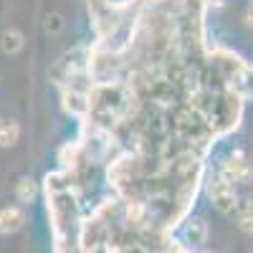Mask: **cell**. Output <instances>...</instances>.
<instances>
[{
	"mask_svg": "<svg viewBox=\"0 0 253 253\" xmlns=\"http://www.w3.org/2000/svg\"><path fill=\"white\" fill-rule=\"evenodd\" d=\"M15 195H18V200H20V203H31V200L36 198V182H33V180H28V177H23V180L18 182Z\"/></svg>",
	"mask_w": 253,
	"mask_h": 253,
	"instance_id": "obj_8",
	"label": "cell"
},
{
	"mask_svg": "<svg viewBox=\"0 0 253 253\" xmlns=\"http://www.w3.org/2000/svg\"><path fill=\"white\" fill-rule=\"evenodd\" d=\"M0 48H3L5 53H18L20 48H23V33H20L18 28H5L3 36H0Z\"/></svg>",
	"mask_w": 253,
	"mask_h": 253,
	"instance_id": "obj_4",
	"label": "cell"
},
{
	"mask_svg": "<svg viewBox=\"0 0 253 253\" xmlns=\"http://www.w3.org/2000/svg\"><path fill=\"white\" fill-rule=\"evenodd\" d=\"M20 137V126L13 119H3L0 122V147H13Z\"/></svg>",
	"mask_w": 253,
	"mask_h": 253,
	"instance_id": "obj_5",
	"label": "cell"
},
{
	"mask_svg": "<svg viewBox=\"0 0 253 253\" xmlns=\"http://www.w3.org/2000/svg\"><path fill=\"white\" fill-rule=\"evenodd\" d=\"M246 23H248V26H253V8H248V10H246Z\"/></svg>",
	"mask_w": 253,
	"mask_h": 253,
	"instance_id": "obj_10",
	"label": "cell"
},
{
	"mask_svg": "<svg viewBox=\"0 0 253 253\" xmlns=\"http://www.w3.org/2000/svg\"><path fill=\"white\" fill-rule=\"evenodd\" d=\"M253 175L251 165L246 162V155L243 152H233L228 157V162H223V177L228 182H248Z\"/></svg>",
	"mask_w": 253,
	"mask_h": 253,
	"instance_id": "obj_2",
	"label": "cell"
},
{
	"mask_svg": "<svg viewBox=\"0 0 253 253\" xmlns=\"http://www.w3.org/2000/svg\"><path fill=\"white\" fill-rule=\"evenodd\" d=\"M208 195L210 200L215 203L218 210H223V213H228V210H236V193H233V182H228L223 175L220 177H213L208 182Z\"/></svg>",
	"mask_w": 253,
	"mask_h": 253,
	"instance_id": "obj_1",
	"label": "cell"
},
{
	"mask_svg": "<svg viewBox=\"0 0 253 253\" xmlns=\"http://www.w3.org/2000/svg\"><path fill=\"white\" fill-rule=\"evenodd\" d=\"M251 8H253V0H251Z\"/></svg>",
	"mask_w": 253,
	"mask_h": 253,
	"instance_id": "obj_11",
	"label": "cell"
},
{
	"mask_svg": "<svg viewBox=\"0 0 253 253\" xmlns=\"http://www.w3.org/2000/svg\"><path fill=\"white\" fill-rule=\"evenodd\" d=\"M205 236H208V228H205L203 220H190V223L185 225V238H187L190 246L205 243Z\"/></svg>",
	"mask_w": 253,
	"mask_h": 253,
	"instance_id": "obj_7",
	"label": "cell"
},
{
	"mask_svg": "<svg viewBox=\"0 0 253 253\" xmlns=\"http://www.w3.org/2000/svg\"><path fill=\"white\" fill-rule=\"evenodd\" d=\"M236 215H238V225L246 233H253V200H243L236 205Z\"/></svg>",
	"mask_w": 253,
	"mask_h": 253,
	"instance_id": "obj_6",
	"label": "cell"
},
{
	"mask_svg": "<svg viewBox=\"0 0 253 253\" xmlns=\"http://www.w3.org/2000/svg\"><path fill=\"white\" fill-rule=\"evenodd\" d=\"M23 225V210L20 208H0V233H13Z\"/></svg>",
	"mask_w": 253,
	"mask_h": 253,
	"instance_id": "obj_3",
	"label": "cell"
},
{
	"mask_svg": "<svg viewBox=\"0 0 253 253\" xmlns=\"http://www.w3.org/2000/svg\"><path fill=\"white\" fill-rule=\"evenodd\" d=\"M61 28H63V18H61L58 13L46 15V31H48V33H61Z\"/></svg>",
	"mask_w": 253,
	"mask_h": 253,
	"instance_id": "obj_9",
	"label": "cell"
}]
</instances>
